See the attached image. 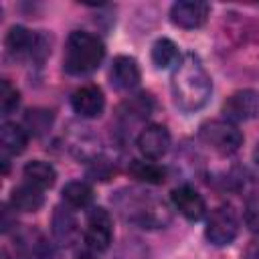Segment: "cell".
Wrapping results in <instances>:
<instances>
[{
    "label": "cell",
    "instance_id": "5bb4252c",
    "mask_svg": "<svg viewBox=\"0 0 259 259\" xmlns=\"http://www.w3.org/2000/svg\"><path fill=\"white\" fill-rule=\"evenodd\" d=\"M51 229H53V237L57 239L59 245H73L79 237V225L77 219L73 214V210L69 206H57L51 219Z\"/></svg>",
    "mask_w": 259,
    "mask_h": 259
},
{
    "label": "cell",
    "instance_id": "3957f363",
    "mask_svg": "<svg viewBox=\"0 0 259 259\" xmlns=\"http://www.w3.org/2000/svg\"><path fill=\"white\" fill-rule=\"evenodd\" d=\"M105 57L103 42L85 30H73L65 42V55H63V69L69 75L81 77L93 73Z\"/></svg>",
    "mask_w": 259,
    "mask_h": 259
},
{
    "label": "cell",
    "instance_id": "4316f807",
    "mask_svg": "<svg viewBox=\"0 0 259 259\" xmlns=\"http://www.w3.org/2000/svg\"><path fill=\"white\" fill-rule=\"evenodd\" d=\"M253 162H255V166L259 168V142L255 144V150H253Z\"/></svg>",
    "mask_w": 259,
    "mask_h": 259
},
{
    "label": "cell",
    "instance_id": "52a82bcc",
    "mask_svg": "<svg viewBox=\"0 0 259 259\" xmlns=\"http://www.w3.org/2000/svg\"><path fill=\"white\" fill-rule=\"evenodd\" d=\"M152 109H154V101H152L150 95L138 93V95L130 97L127 101H123V103L117 107V115H115L117 127H119L123 134H130L136 123H144V121L150 117Z\"/></svg>",
    "mask_w": 259,
    "mask_h": 259
},
{
    "label": "cell",
    "instance_id": "30bf717a",
    "mask_svg": "<svg viewBox=\"0 0 259 259\" xmlns=\"http://www.w3.org/2000/svg\"><path fill=\"white\" fill-rule=\"evenodd\" d=\"M223 113L227 121H247L253 119L259 113V97L251 89H241L235 91L231 97H227L223 105Z\"/></svg>",
    "mask_w": 259,
    "mask_h": 259
},
{
    "label": "cell",
    "instance_id": "4fadbf2b",
    "mask_svg": "<svg viewBox=\"0 0 259 259\" xmlns=\"http://www.w3.org/2000/svg\"><path fill=\"white\" fill-rule=\"evenodd\" d=\"M109 81L117 91H130L140 83V67L134 57L119 55L109 69Z\"/></svg>",
    "mask_w": 259,
    "mask_h": 259
},
{
    "label": "cell",
    "instance_id": "e0dca14e",
    "mask_svg": "<svg viewBox=\"0 0 259 259\" xmlns=\"http://www.w3.org/2000/svg\"><path fill=\"white\" fill-rule=\"evenodd\" d=\"M34 36L36 34H32L24 26H12L8 30L6 38H4L6 53L12 59H22V57L30 59V53H32V47H34Z\"/></svg>",
    "mask_w": 259,
    "mask_h": 259
},
{
    "label": "cell",
    "instance_id": "603a6c76",
    "mask_svg": "<svg viewBox=\"0 0 259 259\" xmlns=\"http://www.w3.org/2000/svg\"><path fill=\"white\" fill-rule=\"evenodd\" d=\"M53 123V113L47 109H28L24 113V130H28L32 136H38L47 132Z\"/></svg>",
    "mask_w": 259,
    "mask_h": 259
},
{
    "label": "cell",
    "instance_id": "cb8c5ba5",
    "mask_svg": "<svg viewBox=\"0 0 259 259\" xmlns=\"http://www.w3.org/2000/svg\"><path fill=\"white\" fill-rule=\"evenodd\" d=\"M20 103V93L18 89L8 81V79H2L0 81V111L2 115H10Z\"/></svg>",
    "mask_w": 259,
    "mask_h": 259
},
{
    "label": "cell",
    "instance_id": "7a4b0ae2",
    "mask_svg": "<svg viewBox=\"0 0 259 259\" xmlns=\"http://www.w3.org/2000/svg\"><path fill=\"white\" fill-rule=\"evenodd\" d=\"M111 204L125 223L140 229H164L172 221L168 204L144 188H121L111 196Z\"/></svg>",
    "mask_w": 259,
    "mask_h": 259
},
{
    "label": "cell",
    "instance_id": "6da1fadb",
    "mask_svg": "<svg viewBox=\"0 0 259 259\" xmlns=\"http://www.w3.org/2000/svg\"><path fill=\"white\" fill-rule=\"evenodd\" d=\"M170 89L174 105L184 113L198 111L208 103L212 93V81L202 61L194 53H186L184 57H180L172 71Z\"/></svg>",
    "mask_w": 259,
    "mask_h": 259
},
{
    "label": "cell",
    "instance_id": "9c48e42d",
    "mask_svg": "<svg viewBox=\"0 0 259 259\" xmlns=\"http://www.w3.org/2000/svg\"><path fill=\"white\" fill-rule=\"evenodd\" d=\"M210 16V6L202 0H178L170 8V20L180 28H200Z\"/></svg>",
    "mask_w": 259,
    "mask_h": 259
},
{
    "label": "cell",
    "instance_id": "484cf974",
    "mask_svg": "<svg viewBox=\"0 0 259 259\" xmlns=\"http://www.w3.org/2000/svg\"><path fill=\"white\" fill-rule=\"evenodd\" d=\"M245 259H259V241H251L245 251Z\"/></svg>",
    "mask_w": 259,
    "mask_h": 259
},
{
    "label": "cell",
    "instance_id": "9a60e30c",
    "mask_svg": "<svg viewBox=\"0 0 259 259\" xmlns=\"http://www.w3.org/2000/svg\"><path fill=\"white\" fill-rule=\"evenodd\" d=\"M18 251L24 259H55V249L36 231L18 233Z\"/></svg>",
    "mask_w": 259,
    "mask_h": 259
},
{
    "label": "cell",
    "instance_id": "7402d4cb",
    "mask_svg": "<svg viewBox=\"0 0 259 259\" xmlns=\"http://www.w3.org/2000/svg\"><path fill=\"white\" fill-rule=\"evenodd\" d=\"M178 59V47L170 38H158L152 45V63L158 69H168L170 65H176Z\"/></svg>",
    "mask_w": 259,
    "mask_h": 259
},
{
    "label": "cell",
    "instance_id": "8fae6325",
    "mask_svg": "<svg viewBox=\"0 0 259 259\" xmlns=\"http://www.w3.org/2000/svg\"><path fill=\"white\" fill-rule=\"evenodd\" d=\"M71 107L77 115H81L85 119H95L103 113V107H105L103 91L97 85H83L73 91Z\"/></svg>",
    "mask_w": 259,
    "mask_h": 259
},
{
    "label": "cell",
    "instance_id": "7c38bea8",
    "mask_svg": "<svg viewBox=\"0 0 259 259\" xmlns=\"http://www.w3.org/2000/svg\"><path fill=\"white\" fill-rule=\"evenodd\" d=\"M170 198H172L174 208H176L182 217H186L188 221H198V219H202L204 212H206V202H204L202 194H200L198 190H194L192 186H188V184L176 186V188L172 190Z\"/></svg>",
    "mask_w": 259,
    "mask_h": 259
},
{
    "label": "cell",
    "instance_id": "5b68a950",
    "mask_svg": "<svg viewBox=\"0 0 259 259\" xmlns=\"http://www.w3.org/2000/svg\"><path fill=\"white\" fill-rule=\"evenodd\" d=\"M237 233H239V219L231 206H219L210 212L206 229H204V235L210 245L227 247L235 241Z\"/></svg>",
    "mask_w": 259,
    "mask_h": 259
},
{
    "label": "cell",
    "instance_id": "277c9868",
    "mask_svg": "<svg viewBox=\"0 0 259 259\" xmlns=\"http://www.w3.org/2000/svg\"><path fill=\"white\" fill-rule=\"evenodd\" d=\"M200 140L210 150H214L221 156L235 154L243 146V134H241V130L235 123L225 121V119L206 121L200 127Z\"/></svg>",
    "mask_w": 259,
    "mask_h": 259
},
{
    "label": "cell",
    "instance_id": "d4e9b609",
    "mask_svg": "<svg viewBox=\"0 0 259 259\" xmlns=\"http://www.w3.org/2000/svg\"><path fill=\"white\" fill-rule=\"evenodd\" d=\"M245 225L249 227V231L259 233V196H253L247 200L245 206Z\"/></svg>",
    "mask_w": 259,
    "mask_h": 259
},
{
    "label": "cell",
    "instance_id": "ac0fdd59",
    "mask_svg": "<svg viewBox=\"0 0 259 259\" xmlns=\"http://www.w3.org/2000/svg\"><path fill=\"white\" fill-rule=\"evenodd\" d=\"M26 142H28V134L22 125L6 121L0 127V144H2L4 154H10V156L22 154L26 150Z\"/></svg>",
    "mask_w": 259,
    "mask_h": 259
},
{
    "label": "cell",
    "instance_id": "8992f818",
    "mask_svg": "<svg viewBox=\"0 0 259 259\" xmlns=\"http://www.w3.org/2000/svg\"><path fill=\"white\" fill-rule=\"evenodd\" d=\"M113 237V227H111V217L105 208L97 206L91 208L87 214V227H85V243L93 251H107L111 245Z\"/></svg>",
    "mask_w": 259,
    "mask_h": 259
},
{
    "label": "cell",
    "instance_id": "44dd1931",
    "mask_svg": "<svg viewBox=\"0 0 259 259\" xmlns=\"http://www.w3.org/2000/svg\"><path fill=\"white\" fill-rule=\"evenodd\" d=\"M63 200L71 208H85L93 200V190L89 184H85L81 180H73L63 186Z\"/></svg>",
    "mask_w": 259,
    "mask_h": 259
},
{
    "label": "cell",
    "instance_id": "ffe728a7",
    "mask_svg": "<svg viewBox=\"0 0 259 259\" xmlns=\"http://www.w3.org/2000/svg\"><path fill=\"white\" fill-rule=\"evenodd\" d=\"M22 174H24V178H26L28 184H32V186H36V188H40V190L51 188V186L55 184V180H57L55 168H53L49 162H42V160H32V162H28V164L24 166Z\"/></svg>",
    "mask_w": 259,
    "mask_h": 259
},
{
    "label": "cell",
    "instance_id": "d6986e66",
    "mask_svg": "<svg viewBox=\"0 0 259 259\" xmlns=\"http://www.w3.org/2000/svg\"><path fill=\"white\" fill-rule=\"evenodd\" d=\"M127 172L130 176L146 184H162L166 182V176H168V170L152 160H132L127 166Z\"/></svg>",
    "mask_w": 259,
    "mask_h": 259
},
{
    "label": "cell",
    "instance_id": "2e32d148",
    "mask_svg": "<svg viewBox=\"0 0 259 259\" xmlns=\"http://www.w3.org/2000/svg\"><path fill=\"white\" fill-rule=\"evenodd\" d=\"M45 204L42 190L32 184H20L10 192V206L18 212H36Z\"/></svg>",
    "mask_w": 259,
    "mask_h": 259
},
{
    "label": "cell",
    "instance_id": "83f0119b",
    "mask_svg": "<svg viewBox=\"0 0 259 259\" xmlns=\"http://www.w3.org/2000/svg\"><path fill=\"white\" fill-rule=\"evenodd\" d=\"M75 259H95V257H93L91 253H79V255H77Z\"/></svg>",
    "mask_w": 259,
    "mask_h": 259
},
{
    "label": "cell",
    "instance_id": "ba28073f",
    "mask_svg": "<svg viewBox=\"0 0 259 259\" xmlns=\"http://www.w3.org/2000/svg\"><path fill=\"white\" fill-rule=\"evenodd\" d=\"M136 146L146 160H158L170 150V132L160 123L144 125L136 138Z\"/></svg>",
    "mask_w": 259,
    "mask_h": 259
}]
</instances>
